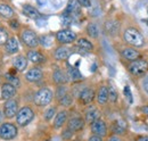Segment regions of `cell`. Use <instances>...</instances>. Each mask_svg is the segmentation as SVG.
<instances>
[{
  "mask_svg": "<svg viewBox=\"0 0 148 141\" xmlns=\"http://www.w3.org/2000/svg\"><path fill=\"white\" fill-rule=\"evenodd\" d=\"M123 41L129 47H133V48H141L145 46V38L143 33L133 26L127 27L123 31Z\"/></svg>",
  "mask_w": 148,
  "mask_h": 141,
  "instance_id": "obj_1",
  "label": "cell"
},
{
  "mask_svg": "<svg viewBox=\"0 0 148 141\" xmlns=\"http://www.w3.org/2000/svg\"><path fill=\"white\" fill-rule=\"evenodd\" d=\"M54 100V91L50 88H41L34 93L33 103L38 107H48Z\"/></svg>",
  "mask_w": 148,
  "mask_h": 141,
  "instance_id": "obj_2",
  "label": "cell"
},
{
  "mask_svg": "<svg viewBox=\"0 0 148 141\" xmlns=\"http://www.w3.org/2000/svg\"><path fill=\"white\" fill-rule=\"evenodd\" d=\"M128 70L134 77H138V79L144 77L148 74V60L144 58H139L133 62H130L128 65Z\"/></svg>",
  "mask_w": 148,
  "mask_h": 141,
  "instance_id": "obj_3",
  "label": "cell"
},
{
  "mask_svg": "<svg viewBox=\"0 0 148 141\" xmlns=\"http://www.w3.org/2000/svg\"><path fill=\"white\" fill-rule=\"evenodd\" d=\"M34 110L32 109V107L30 106H23L22 108H19L15 118H16V123L21 127H24L26 125L31 123L34 120Z\"/></svg>",
  "mask_w": 148,
  "mask_h": 141,
  "instance_id": "obj_4",
  "label": "cell"
},
{
  "mask_svg": "<svg viewBox=\"0 0 148 141\" xmlns=\"http://www.w3.org/2000/svg\"><path fill=\"white\" fill-rule=\"evenodd\" d=\"M77 39V35L73 30L69 29V27H64L59 31H57L55 34L56 42L59 46H69L75 42V40Z\"/></svg>",
  "mask_w": 148,
  "mask_h": 141,
  "instance_id": "obj_5",
  "label": "cell"
},
{
  "mask_svg": "<svg viewBox=\"0 0 148 141\" xmlns=\"http://www.w3.org/2000/svg\"><path fill=\"white\" fill-rule=\"evenodd\" d=\"M21 41L29 49H37L39 47V36L32 29H23L21 32Z\"/></svg>",
  "mask_w": 148,
  "mask_h": 141,
  "instance_id": "obj_6",
  "label": "cell"
},
{
  "mask_svg": "<svg viewBox=\"0 0 148 141\" xmlns=\"http://www.w3.org/2000/svg\"><path fill=\"white\" fill-rule=\"evenodd\" d=\"M18 134V127L14 123H1L0 124V139L2 140H13Z\"/></svg>",
  "mask_w": 148,
  "mask_h": 141,
  "instance_id": "obj_7",
  "label": "cell"
},
{
  "mask_svg": "<svg viewBox=\"0 0 148 141\" xmlns=\"http://www.w3.org/2000/svg\"><path fill=\"white\" fill-rule=\"evenodd\" d=\"M18 109V100L16 98H12V99L5 101L3 107H2V114H3L5 118L12 120L16 116Z\"/></svg>",
  "mask_w": 148,
  "mask_h": 141,
  "instance_id": "obj_8",
  "label": "cell"
},
{
  "mask_svg": "<svg viewBox=\"0 0 148 141\" xmlns=\"http://www.w3.org/2000/svg\"><path fill=\"white\" fill-rule=\"evenodd\" d=\"M95 98H96V91L90 87H83V89L77 94L76 100L82 106H88L92 104Z\"/></svg>",
  "mask_w": 148,
  "mask_h": 141,
  "instance_id": "obj_9",
  "label": "cell"
},
{
  "mask_svg": "<svg viewBox=\"0 0 148 141\" xmlns=\"http://www.w3.org/2000/svg\"><path fill=\"white\" fill-rule=\"evenodd\" d=\"M90 130H91V133L95 136H98V137H106L107 136V132H108V127H107V124L106 122L103 120V118H98L96 121H93L92 123L90 124Z\"/></svg>",
  "mask_w": 148,
  "mask_h": 141,
  "instance_id": "obj_10",
  "label": "cell"
},
{
  "mask_svg": "<svg viewBox=\"0 0 148 141\" xmlns=\"http://www.w3.org/2000/svg\"><path fill=\"white\" fill-rule=\"evenodd\" d=\"M24 79L29 82V83H38L43 79V70L39 66H34L32 68L26 70Z\"/></svg>",
  "mask_w": 148,
  "mask_h": 141,
  "instance_id": "obj_11",
  "label": "cell"
},
{
  "mask_svg": "<svg viewBox=\"0 0 148 141\" xmlns=\"http://www.w3.org/2000/svg\"><path fill=\"white\" fill-rule=\"evenodd\" d=\"M67 15H70L73 21H75L77 17H80L82 15V7L79 5L77 0H69L67 6L65 8V10L63 12Z\"/></svg>",
  "mask_w": 148,
  "mask_h": 141,
  "instance_id": "obj_12",
  "label": "cell"
},
{
  "mask_svg": "<svg viewBox=\"0 0 148 141\" xmlns=\"http://www.w3.org/2000/svg\"><path fill=\"white\" fill-rule=\"evenodd\" d=\"M26 58L29 62H31L34 65H42L47 62L46 55L38 49H30L26 53Z\"/></svg>",
  "mask_w": 148,
  "mask_h": 141,
  "instance_id": "obj_13",
  "label": "cell"
},
{
  "mask_svg": "<svg viewBox=\"0 0 148 141\" xmlns=\"http://www.w3.org/2000/svg\"><path fill=\"white\" fill-rule=\"evenodd\" d=\"M121 30V24L116 19H107L104 22V31L105 33L110 36H116L120 33Z\"/></svg>",
  "mask_w": 148,
  "mask_h": 141,
  "instance_id": "obj_14",
  "label": "cell"
},
{
  "mask_svg": "<svg viewBox=\"0 0 148 141\" xmlns=\"http://www.w3.org/2000/svg\"><path fill=\"white\" fill-rule=\"evenodd\" d=\"M84 122L88 124H91L93 121L100 118V110L97 106L95 105H88L86 110H84Z\"/></svg>",
  "mask_w": 148,
  "mask_h": 141,
  "instance_id": "obj_15",
  "label": "cell"
},
{
  "mask_svg": "<svg viewBox=\"0 0 148 141\" xmlns=\"http://www.w3.org/2000/svg\"><path fill=\"white\" fill-rule=\"evenodd\" d=\"M121 57L128 62H133L136 59H139L141 58V53L137 49V48H133V47H124L121 49Z\"/></svg>",
  "mask_w": 148,
  "mask_h": 141,
  "instance_id": "obj_16",
  "label": "cell"
},
{
  "mask_svg": "<svg viewBox=\"0 0 148 141\" xmlns=\"http://www.w3.org/2000/svg\"><path fill=\"white\" fill-rule=\"evenodd\" d=\"M86 125L84 122V118L81 117V116H73L71 118L67 120V123H66V127L70 129L72 132H79L81 131Z\"/></svg>",
  "mask_w": 148,
  "mask_h": 141,
  "instance_id": "obj_17",
  "label": "cell"
},
{
  "mask_svg": "<svg viewBox=\"0 0 148 141\" xmlns=\"http://www.w3.org/2000/svg\"><path fill=\"white\" fill-rule=\"evenodd\" d=\"M96 101L98 106H105L108 103V86L101 84L96 92Z\"/></svg>",
  "mask_w": 148,
  "mask_h": 141,
  "instance_id": "obj_18",
  "label": "cell"
},
{
  "mask_svg": "<svg viewBox=\"0 0 148 141\" xmlns=\"http://www.w3.org/2000/svg\"><path fill=\"white\" fill-rule=\"evenodd\" d=\"M72 50L67 46H58L54 50V58L57 62H65L71 56Z\"/></svg>",
  "mask_w": 148,
  "mask_h": 141,
  "instance_id": "obj_19",
  "label": "cell"
},
{
  "mask_svg": "<svg viewBox=\"0 0 148 141\" xmlns=\"http://www.w3.org/2000/svg\"><path fill=\"white\" fill-rule=\"evenodd\" d=\"M51 79H53V82L55 83L56 86H64V84H67L70 82L66 72H64L62 68H56L53 72Z\"/></svg>",
  "mask_w": 148,
  "mask_h": 141,
  "instance_id": "obj_20",
  "label": "cell"
},
{
  "mask_svg": "<svg viewBox=\"0 0 148 141\" xmlns=\"http://www.w3.org/2000/svg\"><path fill=\"white\" fill-rule=\"evenodd\" d=\"M67 120H69V113L66 109H63V110H59L57 112V114L54 117V123L53 126L54 129L58 130V129H62L65 124L67 123Z\"/></svg>",
  "mask_w": 148,
  "mask_h": 141,
  "instance_id": "obj_21",
  "label": "cell"
},
{
  "mask_svg": "<svg viewBox=\"0 0 148 141\" xmlns=\"http://www.w3.org/2000/svg\"><path fill=\"white\" fill-rule=\"evenodd\" d=\"M16 92H17V89L14 86H12L10 83L6 82L1 86V99L6 101V100H9L12 98H15Z\"/></svg>",
  "mask_w": 148,
  "mask_h": 141,
  "instance_id": "obj_22",
  "label": "cell"
},
{
  "mask_svg": "<svg viewBox=\"0 0 148 141\" xmlns=\"http://www.w3.org/2000/svg\"><path fill=\"white\" fill-rule=\"evenodd\" d=\"M75 47L84 53H91L93 51L95 47H93V43L87 38H77L75 40Z\"/></svg>",
  "mask_w": 148,
  "mask_h": 141,
  "instance_id": "obj_23",
  "label": "cell"
},
{
  "mask_svg": "<svg viewBox=\"0 0 148 141\" xmlns=\"http://www.w3.org/2000/svg\"><path fill=\"white\" fill-rule=\"evenodd\" d=\"M3 47H5V51L7 55H14V53H18V41L15 36H9V39L7 40V42L5 43Z\"/></svg>",
  "mask_w": 148,
  "mask_h": 141,
  "instance_id": "obj_24",
  "label": "cell"
},
{
  "mask_svg": "<svg viewBox=\"0 0 148 141\" xmlns=\"http://www.w3.org/2000/svg\"><path fill=\"white\" fill-rule=\"evenodd\" d=\"M66 74H67L69 80L74 82V83H77V82L83 80V75L81 74V72L79 70V68H76L74 66H71V65H67Z\"/></svg>",
  "mask_w": 148,
  "mask_h": 141,
  "instance_id": "obj_25",
  "label": "cell"
},
{
  "mask_svg": "<svg viewBox=\"0 0 148 141\" xmlns=\"http://www.w3.org/2000/svg\"><path fill=\"white\" fill-rule=\"evenodd\" d=\"M27 64H29V60H27L26 56H24V55H18V56L14 57V59H13V66L18 72H23L26 70Z\"/></svg>",
  "mask_w": 148,
  "mask_h": 141,
  "instance_id": "obj_26",
  "label": "cell"
},
{
  "mask_svg": "<svg viewBox=\"0 0 148 141\" xmlns=\"http://www.w3.org/2000/svg\"><path fill=\"white\" fill-rule=\"evenodd\" d=\"M22 12L27 17L32 18V19H38V18H40V16H41L40 12L38 10L37 8L34 6H32V5H29V3H25V5L22 6Z\"/></svg>",
  "mask_w": 148,
  "mask_h": 141,
  "instance_id": "obj_27",
  "label": "cell"
},
{
  "mask_svg": "<svg viewBox=\"0 0 148 141\" xmlns=\"http://www.w3.org/2000/svg\"><path fill=\"white\" fill-rule=\"evenodd\" d=\"M15 15V10L5 2H0V16L5 19H10L14 17Z\"/></svg>",
  "mask_w": 148,
  "mask_h": 141,
  "instance_id": "obj_28",
  "label": "cell"
},
{
  "mask_svg": "<svg viewBox=\"0 0 148 141\" xmlns=\"http://www.w3.org/2000/svg\"><path fill=\"white\" fill-rule=\"evenodd\" d=\"M86 33L91 39H98V36H99V27H98L97 23H95V22L88 23V25L86 27Z\"/></svg>",
  "mask_w": 148,
  "mask_h": 141,
  "instance_id": "obj_29",
  "label": "cell"
},
{
  "mask_svg": "<svg viewBox=\"0 0 148 141\" xmlns=\"http://www.w3.org/2000/svg\"><path fill=\"white\" fill-rule=\"evenodd\" d=\"M73 103H74V97L72 96V93H71V90H70V92H67L65 96H63L60 99L57 100V104L59 106H62V107H64V108L71 107V106L73 105Z\"/></svg>",
  "mask_w": 148,
  "mask_h": 141,
  "instance_id": "obj_30",
  "label": "cell"
},
{
  "mask_svg": "<svg viewBox=\"0 0 148 141\" xmlns=\"http://www.w3.org/2000/svg\"><path fill=\"white\" fill-rule=\"evenodd\" d=\"M124 122L122 121H116L114 123L112 124V127H111V131L113 132V134L115 136H122L125 133V130H127V126L125 124H123Z\"/></svg>",
  "mask_w": 148,
  "mask_h": 141,
  "instance_id": "obj_31",
  "label": "cell"
},
{
  "mask_svg": "<svg viewBox=\"0 0 148 141\" xmlns=\"http://www.w3.org/2000/svg\"><path fill=\"white\" fill-rule=\"evenodd\" d=\"M54 43V39L50 34H43L39 36V46H42L45 48H50Z\"/></svg>",
  "mask_w": 148,
  "mask_h": 141,
  "instance_id": "obj_32",
  "label": "cell"
},
{
  "mask_svg": "<svg viewBox=\"0 0 148 141\" xmlns=\"http://www.w3.org/2000/svg\"><path fill=\"white\" fill-rule=\"evenodd\" d=\"M70 90H71V89L69 88L66 84H64V86H57L55 92H54V99H56V101H57V100L60 99L63 96H65L67 92H70Z\"/></svg>",
  "mask_w": 148,
  "mask_h": 141,
  "instance_id": "obj_33",
  "label": "cell"
},
{
  "mask_svg": "<svg viewBox=\"0 0 148 141\" xmlns=\"http://www.w3.org/2000/svg\"><path fill=\"white\" fill-rule=\"evenodd\" d=\"M56 114H57V109H56L55 106H49V107H47V109L43 112V120H45L46 122H50V121L55 117Z\"/></svg>",
  "mask_w": 148,
  "mask_h": 141,
  "instance_id": "obj_34",
  "label": "cell"
},
{
  "mask_svg": "<svg viewBox=\"0 0 148 141\" xmlns=\"http://www.w3.org/2000/svg\"><path fill=\"white\" fill-rule=\"evenodd\" d=\"M119 100V92L114 87H108V101L111 104H116Z\"/></svg>",
  "mask_w": 148,
  "mask_h": 141,
  "instance_id": "obj_35",
  "label": "cell"
},
{
  "mask_svg": "<svg viewBox=\"0 0 148 141\" xmlns=\"http://www.w3.org/2000/svg\"><path fill=\"white\" fill-rule=\"evenodd\" d=\"M8 39H9L8 30L5 26L0 25V46H5V43L7 42Z\"/></svg>",
  "mask_w": 148,
  "mask_h": 141,
  "instance_id": "obj_36",
  "label": "cell"
},
{
  "mask_svg": "<svg viewBox=\"0 0 148 141\" xmlns=\"http://www.w3.org/2000/svg\"><path fill=\"white\" fill-rule=\"evenodd\" d=\"M6 79H7V82L8 83H10L12 86H14L15 88L17 89L21 86V81H19V79L16 76V75H13V74H6Z\"/></svg>",
  "mask_w": 148,
  "mask_h": 141,
  "instance_id": "obj_37",
  "label": "cell"
},
{
  "mask_svg": "<svg viewBox=\"0 0 148 141\" xmlns=\"http://www.w3.org/2000/svg\"><path fill=\"white\" fill-rule=\"evenodd\" d=\"M8 26L13 30V31H19L21 30V23L16 17H13L8 19Z\"/></svg>",
  "mask_w": 148,
  "mask_h": 141,
  "instance_id": "obj_38",
  "label": "cell"
},
{
  "mask_svg": "<svg viewBox=\"0 0 148 141\" xmlns=\"http://www.w3.org/2000/svg\"><path fill=\"white\" fill-rule=\"evenodd\" d=\"M74 132H72L70 129H64V131L62 132V138L64 139V140H70V139H72V137H73Z\"/></svg>",
  "mask_w": 148,
  "mask_h": 141,
  "instance_id": "obj_39",
  "label": "cell"
},
{
  "mask_svg": "<svg viewBox=\"0 0 148 141\" xmlns=\"http://www.w3.org/2000/svg\"><path fill=\"white\" fill-rule=\"evenodd\" d=\"M124 94H125V98L128 99L129 104H132V103H133V98H132V93H131V91H130L129 86H125V87H124Z\"/></svg>",
  "mask_w": 148,
  "mask_h": 141,
  "instance_id": "obj_40",
  "label": "cell"
},
{
  "mask_svg": "<svg viewBox=\"0 0 148 141\" xmlns=\"http://www.w3.org/2000/svg\"><path fill=\"white\" fill-rule=\"evenodd\" d=\"M141 87H143V90L148 94V74L143 77V80H141Z\"/></svg>",
  "mask_w": 148,
  "mask_h": 141,
  "instance_id": "obj_41",
  "label": "cell"
},
{
  "mask_svg": "<svg viewBox=\"0 0 148 141\" xmlns=\"http://www.w3.org/2000/svg\"><path fill=\"white\" fill-rule=\"evenodd\" d=\"M77 2L82 8H89L91 6V0H77Z\"/></svg>",
  "mask_w": 148,
  "mask_h": 141,
  "instance_id": "obj_42",
  "label": "cell"
},
{
  "mask_svg": "<svg viewBox=\"0 0 148 141\" xmlns=\"http://www.w3.org/2000/svg\"><path fill=\"white\" fill-rule=\"evenodd\" d=\"M88 141H103V138H101V137H98V136H95V134H92V136H90V137H89Z\"/></svg>",
  "mask_w": 148,
  "mask_h": 141,
  "instance_id": "obj_43",
  "label": "cell"
},
{
  "mask_svg": "<svg viewBox=\"0 0 148 141\" xmlns=\"http://www.w3.org/2000/svg\"><path fill=\"white\" fill-rule=\"evenodd\" d=\"M108 141H123V140H122V138H121L120 136L113 134V136H111V137L108 138Z\"/></svg>",
  "mask_w": 148,
  "mask_h": 141,
  "instance_id": "obj_44",
  "label": "cell"
},
{
  "mask_svg": "<svg viewBox=\"0 0 148 141\" xmlns=\"http://www.w3.org/2000/svg\"><path fill=\"white\" fill-rule=\"evenodd\" d=\"M141 112L146 115V116H148V105H145V106H141Z\"/></svg>",
  "mask_w": 148,
  "mask_h": 141,
  "instance_id": "obj_45",
  "label": "cell"
},
{
  "mask_svg": "<svg viewBox=\"0 0 148 141\" xmlns=\"http://www.w3.org/2000/svg\"><path fill=\"white\" fill-rule=\"evenodd\" d=\"M136 141H148V136H141V137L137 138Z\"/></svg>",
  "mask_w": 148,
  "mask_h": 141,
  "instance_id": "obj_46",
  "label": "cell"
},
{
  "mask_svg": "<svg viewBox=\"0 0 148 141\" xmlns=\"http://www.w3.org/2000/svg\"><path fill=\"white\" fill-rule=\"evenodd\" d=\"M3 118H5V116H3V114H2V110H0V124L3 122Z\"/></svg>",
  "mask_w": 148,
  "mask_h": 141,
  "instance_id": "obj_47",
  "label": "cell"
},
{
  "mask_svg": "<svg viewBox=\"0 0 148 141\" xmlns=\"http://www.w3.org/2000/svg\"><path fill=\"white\" fill-rule=\"evenodd\" d=\"M74 141H81V140H74Z\"/></svg>",
  "mask_w": 148,
  "mask_h": 141,
  "instance_id": "obj_48",
  "label": "cell"
}]
</instances>
